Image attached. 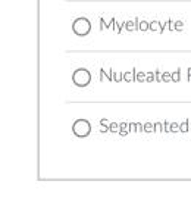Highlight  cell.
<instances>
[{
	"mask_svg": "<svg viewBox=\"0 0 191 206\" xmlns=\"http://www.w3.org/2000/svg\"><path fill=\"white\" fill-rule=\"evenodd\" d=\"M112 80L116 81V83H121L124 80V74L122 72H112Z\"/></svg>",
	"mask_w": 191,
	"mask_h": 206,
	"instance_id": "obj_13",
	"label": "cell"
},
{
	"mask_svg": "<svg viewBox=\"0 0 191 206\" xmlns=\"http://www.w3.org/2000/svg\"><path fill=\"white\" fill-rule=\"evenodd\" d=\"M154 78H156L157 83H163V80H162V74L159 72V71H154Z\"/></svg>",
	"mask_w": 191,
	"mask_h": 206,
	"instance_id": "obj_24",
	"label": "cell"
},
{
	"mask_svg": "<svg viewBox=\"0 0 191 206\" xmlns=\"http://www.w3.org/2000/svg\"><path fill=\"white\" fill-rule=\"evenodd\" d=\"M109 125H110L109 121L106 119V118H103V119L100 121V131H101V133H107V131H109Z\"/></svg>",
	"mask_w": 191,
	"mask_h": 206,
	"instance_id": "obj_10",
	"label": "cell"
},
{
	"mask_svg": "<svg viewBox=\"0 0 191 206\" xmlns=\"http://www.w3.org/2000/svg\"><path fill=\"white\" fill-rule=\"evenodd\" d=\"M72 31L78 37H84L91 31V24L87 18H77L72 24Z\"/></svg>",
	"mask_w": 191,
	"mask_h": 206,
	"instance_id": "obj_3",
	"label": "cell"
},
{
	"mask_svg": "<svg viewBox=\"0 0 191 206\" xmlns=\"http://www.w3.org/2000/svg\"><path fill=\"white\" fill-rule=\"evenodd\" d=\"M166 22H168V30H169V31H175V21H166Z\"/></svg>",
	"mask_w": 191,
	"mask_h": 206,
	"instance_id": "obj_20",
	"label": "cell"
},
{
	"mask_svg": "<svg viewBox=\"0 0 191 206\" xmlns=\"http://www.w3.org/2000/svg\"><path fill=\"white\" fill-rule=\"evenodd\" d=\"M178 131H179V124L172 122L171 124V133H178Z\"/></svg>",
	"mask_w": 191,
	"mask_h": 206,
	"instance_id": "obj_19",
	"label": "cell"
},
{
	"mask_svg": "<svg viewBox=\"0 0 191 206\" xmlns=\"http://www.w3.org/2000/svg\"><path fill=\"white\" fill-rule=\"evenodd\" d=\"M163 131H165V133H171V127H169V122H168V121L163 122Z\"/></svg>",
	"mask_w": 191,
	"mask_h": 206,
	"instance_id": "obj_25",
	"label": "cell"
},
{
	"mask_svg": "<svg viewBox=\"0 0 191 206\" xmlns=\"http://www.w3.org/2000/svg\"><path fill=\"white\" fill-rule=\"evenodd\" d=\"M115 22H116L115 18H112L109 22H107L106 19H103V18H100V31H105V30H107V28L115 30Z\"/></svg>",
	"mask_w": 191,
	"mask_h": 206,
	"instance_id": "obj_4",
	"label": "cell"
},
{
	"mask_svg": "<svg viewBox=\"0 0 191 206\" xmlns=\"http://www.w3.org/2000/svg\"><path fill=\"white\" fill-rule=\"evenodd\" d=\"M162 80H163V83H171L172 81V74L171 72H163L162 74Z\"/></svg>",
	"mask_w": 191,
	"mask_h": 206,
	"instance_id": "obj_17",
	"label": "cell"
},
{
	"mask_svg": "<svg viewBox=\"0 0 191 206\" xmlns=\"http://www.w3.org/2000/svg\"><path fill=\"white\" fill-rule=\"evenodd\" d=\"M129 131V128H128V124L126 122H122V124H119V135H122V137H125L126 134Z\"/></svg>",
	"mask_w": 191,
	"mask_h": 206,
	"instance_id": "obj_9",
	"label": "cell"
},
{
	"mask_svg": "<svg viewBox=\"0 0 191 206\" xmlns=\"http://www.w3.org/2000/svg\"><path fill=\"white\" fill-rule=\"evenodd\" d=\"M152 81H156L154 72H147V83H152Z\"/></svg>",
	"mask_w": 191,
	"mask_h": 206,
	"instance_id": "obj_23",
	"label": "cell"
},
{
	"mask_svg": "<svg viewBox=\"0 0 191 206\" xmlns=\"http://www.w3.org/2000/svg\"><path fill=\"white\" fill-rule=\"evenodd\" d=\"M72 83L77 87H87L91 83V74L86 68H78L72 74Z\"/></svg>",
	"mask_w": 191,
	"mask_h": 206,
	"instance_id": "obj_1",
	"label": "cell"
},
{
	"mask_svg": "<svg viewBox=\"0 0 191 206\" xmlns=\"http://www.w3.org/2000/svg\"><path fill=\"white\" fill-rule=\"evenodd\" d=\"M172 81L173 83H179L181 81V68H178L175 72L172 74Z\"/></svg>",
	"mask_w": 191,
	"mask_h": 206,
	"instance_id": "obj_12",
	"label": "cell"
},
{
	"mask_svg": "<svg viewBox=\"0 0 191 206\" xmlns=\"http://www.w3.org/2000/svg\"><path fill=\"white\" fill-rule=\"evenodd\" d=\"M138 31H141V33H147V31H150V22H147V21H140Z\"/></svg>",
	"mask_w": 191,
	"mask_h": 206,
	"instance_id": "obj_8",
	"label": "cell"
},
{
	"mask_svg": "<svg viewBox=\"0 0 191 206\" xmlns=\"http://www.w3.org/2000/svg\"><path fill=\"white\" fill-rule=\"evenodd\" d=\"M184 30V22L182 21H175V33H179Z\"/></svg>",
	"mask_w": 191,
	"mask_h": 206,
	"instance_id": "obj_16",
	"label": "cell"
},
{
	"mask_svg": "<svg viewBox=\"0 0 191 206\" xmlns=\"http://www.w3.org/2000/svg\"><path fill=\"white\" fill-rule=\"evenodd\" d=\"M109 131H110V133H119V124L112 122V124L109 125Z\"/></svg>",
	"mask_w": 191,
	"mask_h": 206,
	"instance_id": "obj_18",
	"label": "cell"
},
{
	"mask_svg": "<svg viewBox=\"0 0 191 206\" xmlns=\"http://www.w3.org/2000/svg\"><path fill=\"white\" fill-rule=\"evenodd\" d=\"M190 119H187V121H184L182 124H179V131L181 133H188L190 131Z\"/></svg>",
	"mask_w": 191,
	"mask_h": 206,
	"instance_id": "obj_11",
	"label": "cell"
},
{
	"mask_svg": "<svg viewBox=\"0 0 191 206\" xmlns=\"http://www.w3.org/2000/svg\"><path fill=\"white\" fill-rule=\"evenodd\" d=\"M150 31H152V33L163 34V30H162V24H160L159 21H152V22H150Z\"/></svg>",
	"mask_w": 191,
	"mask_h": 206,
	"instance_id": "obj_6",
	"label": "cell"
},
{
	"mask_svg": "<svg viewBox=\"0 0 191 206\" xmlns=\"http://www.w3.org/2000/svg\"><path fill=\"white\" fill-rule=\"evenodd\" d=\"M143 131L144 133H153L154 131V124H150V122H147L143 125Z\"/></svg>",
	"mask_w": 191,
	"mask_h": 206,
	"instance_id": "obj_14",
	"label": "cell"
},
{
	"mask_svg": "<svg viewBox=\"0 0 191 206\" xmlns=\"http://www.w3.org/2000/svg\"><path fill=\"white\" fill-rule=\"evenodd\" d=\"M154 131H156V133H162V131H163V125H162L160 122H156V124H154Z\"/></svg>",
	"mask_w": 191,
	"mask_h": 206,
	"instance_id": "obj_21",
	"label": "cell"
},
{
	"mask_svg": "<svg viewBox=\"0 0 191 206\" xmlns=\"http://www.w3.org/2000/svg\"><path fill=\"white\" fill-rule=\"evenodd\" d=\"M138 25H140V19L138 18H135L134 21H128V22H125V30L128 31V33H132V31L138 30Z\"/></svg>",
	"mask_w": 191,
	"mask_h": 206,
	"instance_id": "obj_5",
	"label": "cell"
},
{
	"mask_svg": "<svg viewBox=\"0 0 191 206\" xmlns=\"http://www.w3.org/2000/svg\"><path fill=\"white\" fill-rule=\"evenodd\" d=\"M72 133L78 139H84L91 133V124L87 119H77L72 125Z\"/></svg>",
	"mask_w": 191,
	"mask_h": 206,
	"instance_id": "obj_2",
	"label": "cell"
},
{
	"mask_svg": "<svg viewBox=\"0 0 191 206\" xmlns=\"http://www.w3.org/2000/svg\"><path fill=\"white\" fill-rule=\"evenodd\" d=\"M187 72H188V81H191V68H188Z\"/></svg>",
	"mask_w": 191,
	"mask_h": 206,
	"instance_id": "obj_26",
	"label": "cell"
},
{
	"mask_svg": "<svg viewBox=\"0 0 191 206\" xmlns=\"http://www.w3.org/2000/svg\"><path fill=\"white\" fill-rule=\"evenodd\" d=\"M134 131H135V133H140V131H143V124H140V122H135V124H134Z\"/></svg>",
	"mask_w": 191,
	"mask_h": 206,
	"instance_id": "obj_22",
	"label": "cell"
},
{
	"mask_svg": "<svg viewBox=\"0 0 191 206\" xmlns=\"http://www.w3.org/2000/svg\"><path fill=\"white\" fill-rule=\"evenodd\" d=\"M124 81H126V83L135 81V69H132L129 72H124Z\"/></svg>",
	"mask_w": 191,
	"mask_h": 206,
	"instance_id": "obj_7",
	"label": "cell"
},
{
	"mask_svg": "<svg viewBox=\"0 0 191 206\" xmlns=\"http://www.w3.org/2000/svg\"><path fill=\"white\" fill-rule=\"evenodd\" d=\"M135 80L138 81V83H144V81H147V74H144V72L135 74Z\"/></svg>",
	"mask_w": 191,
	"mask_h": 206,
	"instance_id": "obj_15",
	"label": "cell"
}]
</instances>
